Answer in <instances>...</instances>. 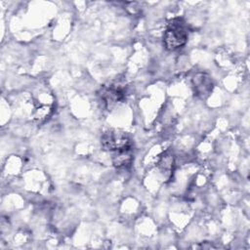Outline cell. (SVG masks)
<instances>
[{
    "label": "cell",
    "instance_id": "6",
    "mask_svg": "<svg viewBox=\"0 0 250 250\" xmlns=\"http://www.w3.org/2000/svg\"><path fill=\"white\" fill-rule=\"evenodd\" d=\"M160 167L162 169V171H164V174L166 175L167 173H171L172 169H173V165H174V160L173 157L171 155H165L161 161H160Z\"/></svg>",
    "mask_w": 250,
    "mask_h": 250
},
{
    "label": "cell",
    "instance_id": "4",
    "mask_svg": "<svg viewBox=\"0 0 250 250\" xmlns=\"http://www.w3.org/2000/svg\"><path fill=\"white\" fill-rule=\"evenodd\" d=\"M192 86L195 95L201 99H204L212 92L213 82L207 74L198 73L192 79Z\"/></svg>",
    "mask_w": 250,
    "mask_h": 250
},
{
    "label": "cell",
    "instance_id": "5",
    "mask_svg": "<svg viewBox=\"0 0 250 250\" xmlns=\"http://www.w3.org/2000/svg\"><path fill=\"white\" fill-rule=\"evenodd\" d=\"M133 161L132 147L114 151L112 154V163L118 169H126L130 167Z\"/></svg>",
    "mask_w": 250,
    "mask_h": 250
},
{
    "label": "cell",
    "instance_id": "2",
    "mask_svg": "<svg viewBox=\"0 0 250 250\" xmlns=\"http://www.w3.org/2000/svg\"><path fill=\"white\" fill-rule=\"evenodd\" d=\"M101 145L104 150L111 152L132 147V142L125 133L111 130L103 134Z\"/></svg>",
    "mask_w": 250,
    "mask_h": 250
},
{
    "label": "cell",
    "instance_id": "3",
    "mask_svg": "<svg viewBox=\"0 0 250 250\" xmlns=\"http://www.w3.org/2000/svg\"><path fill=\"white\" fill-rule=\"evenodd\" d=\"M100 96L108 109L115 107L125 99V88L119 83H111L101 88Z\"/></svg>",
    "mask_w": 250,
    "mask_h": 250
},
{
    "label": "cell",
    "instance_id": "1",
    "mask_svg": "<svg viewBox=\"0 0 250 250\" xmlns=\"http://www.w3.org/2000/svg\"><path fill=\"white\" fill-rule=\"evenodd\" d=\"M188 41V29L183 19L171 20L164 31L163 42L167 49L176 50L184 46Z\"/></svg>",
    "mask_w": 250,
    "mask_h": 250
}]
</instances>
